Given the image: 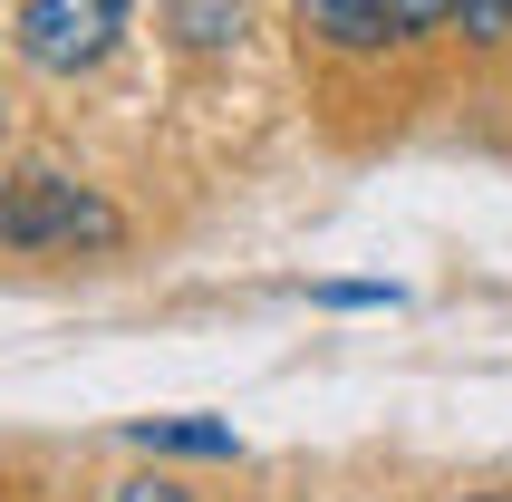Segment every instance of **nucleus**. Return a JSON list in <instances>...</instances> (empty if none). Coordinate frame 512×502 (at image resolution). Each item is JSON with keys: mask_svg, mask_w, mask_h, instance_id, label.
I'll return each instance as SVG.
<instances>
[{"mask_svg": "<svg viewBox=\"0 0 512 502\" xmlns=\"http://www.w3.org/2000/svg\"><path fill=\"white\" fill-rule=\"evenodd\" d=\"M300 20H310L329 49H387V39H416V29L503 39L512 0H300Z\"/></svg>", "mask_w": 512, "mask_h": 502, "instance_id": "f03ea898", "label": "nucleus"}, {"mask_svg": "<svg viewBox=\"0 0 512 502\" xmlns=\"http://www.w3.org/2000/svg\"><path fill=\"white\" fill-rule=\"evenodd\" d=\"M0 242L10 251H116L126 213L68 174H10L0 184Z\"/></svg>", "mask_w": 512, "mask_h": 502, "instance_id": "f257e3e1", "label": "nucleus"}, {"mask_svg": "<svg viewBox=\"0 0 512 502\" xmlns=\"http://www.w3.org/2000/svg\"><path fill=\"white\" fill-rule=\"evenodd\" d=\"M116 502H184V493H174V483H126Z\"/></svg>", "mask_w": 512, "mask_h": 502, "instance_id": "39448f33", "label": "nucleus"}, {"mask_svg": "<svg viewBox=\"0 0 512 502\" xmlns=\"http://www.w3.org/2000/svg\"><path fill=\"white\" fill-rule=\"evenodd\" d=\"M136 0H20V58L49 78H78L126 39Z\"/></svg>", "mask_w": 512, "mask_h": 502, "instance_id": "7ed1b4c3", "label": "nucleus"}, {"mask_svg": "<svg viewBox=\"0 0 512 502\" xmlns=\"http://www.w3.org/2000/svg\"><path fill=\"white\" fill-rule=\"evenodd\" d=\"M493 502H512V493H493Z\"/></svg>", "mask_w": 512, "mask_h": 502, "instance_id": "423d86ee", "label": "nucleus"}, {"mask_svg": "<svg viewBox=\"0 0 512 502\" xmlns=\"http://www.w3.org/2000/svg\"><path fill=\"white\" fill-rule=\"evenodd\" d=\"M136 445H165V454H232V425H174V416H145Z\"/></svg>", "mask_w": 512, "mask_h": 502, "instance_id": "20e7f679", "label": "nucleus"}]
</instances>
